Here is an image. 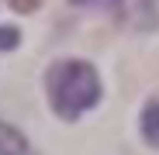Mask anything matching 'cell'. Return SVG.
I'll use <instances>...</instances> for the list:
<instances>
[{
    "label": "cell",
    "mask_w": 159,
    "mask_h": 155,
    "mask_svg": "<svg viewBox=\"0 0 159 155\" xmlns=\"http://www.w3.org/2000/svg\"><path fill=\"white\" fill-rule=\"evenodd\" d=\"M80 7H90V11H121V0H73Z\"/></svg>",
    "instance_id": "cell-4"
},
{
    "label": "cell",
    "mask_w": 159,
    "mask_h": 155,
    "mask_svg": "<svg viewBox=\"0 0 159 155\" xmlns=\"http://www.w3.org/2000/svg\"><path fill=\"white\" fill-rule=\"evenodd\" d=\"M48 100L62 121H76L100 100V76L90 62L66 59L48 69Z\"/></svg>",
    "instance_id": "cell-1"
},
{
    "label": "cell",
    "mask_w": 159,
    "mask_h": 155,
    "mask_svg": "<svg viewBox=\"0 0 159 155\" xmlns=\"http://www.w3.org/2000/svg\"><path fill=\"white\" fill-rule=\"evenodd\" d=\"M142 138L152 148H159V100H149L142 110Z\"/></svg>",
    "instance_id": "cell-3"
},
{
    "label": "cell",
    "mask_w": 159,
    "mask_h": 155,
    "mask_svg": "<svg viewBox=\"0 0 159 155\" xmlns=\"http://www.w3.org/2000/svg\"><path fill=\"white\" fill-rule=\"evenodd\" d=\"M11 7H14L17 14H31V11L42 7V0H11Z\"/></svg>",
    "instance_id": "cell-6"
},
{
    "label": "cell",
    "mask_w": 159,
    "mask_h": 155,
    "mask_svg": "<svg viewBox=\"0 0 159 155\" xmlns=\"http://www.w3.org/2000/svg\"><path fill=\"white\" fill-rule=\"evenodd\" d=\"M0 155H28V141L17 127L0 121Z\"/></svg>",
    "instance_id": "cell-2"
},
{
    "label": "cell",
    "mask_w": 159,
    "mask_h": 155,
    "mask_svg": "<svg viewBox=\"0 0 159 155\" xmlns=\"http://www.w3.org/2000/svg\"><path fill=\"white\" fill-rule=\"evenodd\" d=\"M21 41V31L17 28H0V48H14Z\"/></svg>",
    "instance_id": "cell-5"
}]
</instances>
